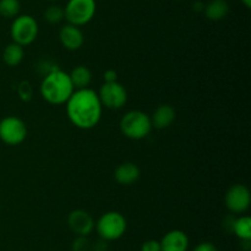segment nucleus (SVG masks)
Listing matches in <instances>:
<instances>
[{"label":"nucleus","instance_id":"nucleus-1","mask_svg":"<svg viewBox=\"0 0 251 251\" xmlns=\"http://www.w3.org/2000/svg\"><path fill=\"white\" fill-rule=\"evenodd\" d=\"M65 105L69 120L80 129H92L102 118L103 106L98 94L90 88L74 91Z\"/></svg>","mask_w":251,"mask_h":251},{"label":"nucleus","instance_id":"nucleus-2","mask_svg":"<svg viewBox=\"0 0 251 251\" xmlns=\"http://www.w3.org/2000/svg\"><path fill=\"white\" fill-rule=\"evenodd\" d=\"M41 96L50 105H64L75 91L70 75L65 71L56 69L47 74L42 79L39 86Z\"/></svg>","mask_w":251,"mask_h":251},{"label":"nucleus","instance_id":"nucleus-3","mask_svg":"<svg viewBox=\"0 0 251 251\" xmlns=\"http://www.w3.org/2000/svg\"><path fill=\"white\" fill-rule=\"evenodd\" d=\"M119 127L123 134L132 140L144 139L153 128L151 117L140 110H131L125 113L120 120Z\"/></svg>","mask_w":251,"mask_h":251},{"label":"nucleus","instance_id":"nucleus-4","mask_svg":"<svg viewBox=\"0 0 251 251\" xmlns=\"http://www.w3.org/2000/svg\"><path fill=\"white\" fill-rule=\"evenodd\" d=\"M95 229L100 239L109 243L119 240L126 233L127 221L120 212L109 211L98 218L95 224Z\"/></svg>","mask_w":251,"mask_h":251},{"label":"nucleus","instance_id":"nucleus-5","mask_svg":"<svg viewBox=\"0 0 251 251\" xmlns=\"http://www.w3.org/2000/svg\"><path fill=\"white\" fill-rule=\"evenodd\" d=\"M39 26L37 20L31 15H19L12 20L10 27V36L14 43L27 47L33 43L38 37Z\"/></svg>","mask_w":251,"mask_h":251},{"label":"nucleus","instance_id":"nucleus-6","mask_svg":"<svg viewBox=\"0 0 251 251\" xmlns=\"http://www.w3.org/2000/svg\"><path fill=\"white\" fill-rule=\"evenodd\" d=\"M97 11L96 0H68L64 14L69 24L75 26H85L92 21Z\"/></svg>","mask_w":251,"mask_h":251},{"label":"nucleus","instance_id":"nucleus-7","mask_svg":"<svg viewBox=\"0 0 251 251\" xmlns=\"http://www.w3.org/2000/svg\"><path fill=\"white\" fill-rule=\"evenodd\" d=\"M27 137V126L16 116H7L0 121V139L6 145H19Z\"/></svg>","mask_w":251,"mask_h":251},{"label":"nucleus","instance_id":"nucleus-8","mask_svg":"<svg viewBox=\"0 0 251 251\" xmlns=\"http://www.w3.org/2000/svg\"><path fill=\"white\" fill-rule=\"evenodd\" d=\"M97 94L103 107L109 110H120L127 101L126 89L119 81L104 83Z\"/></svg>","mask_w":251,"mask_h":251},{"label":"nucleus","instance_id":"nucleus-9","mask_svg":"<svg viewBox=\"0 0 251 251\" xmlns=\"http://www.w3.org/2000/svg\"><path fill=\"white\" fill-rule=\"evenodd\" d=\"M226 206L232 213L243 214L249 209L251 203L250 189L245 185L237 184L229 187L225 197Z\"/></svg>","mask_w":251,"mask_h":251},{"label":"nucleus","instance_id":"nucleus-10","mask_svg":"<svg viewBox=\"0 0 251 251\" xmlns=\"http://www.w3.org/2000/svg\"><path fill=\"white\" fill-rule=\"evenodd\" d=\"M95 219L85 209H75L68 216V225L76 236H88L95 230Z\"/></svg>","mask_w":251,"mask_h":251},{"label":"nucleus","instance_id":"nucleus-11","mask_svg":"<svg viewBox=\"0 0 251 251\" xmlns=\"http://www.w3.org/2000/svg\"><path fill=\"white\" fill-rule=\"evenodd\" d=\"M162 251H188L190 241L185 231L173 229L169 230L159 240Z\"/></svg>","mask_w":251,"mask_h":251},{"label":"nucleus","instance_id":"nucleus-12","mask_svg":"<svg viewBox=\"0 0 251 251\" xmlns=\"http://www.w3.org/2000/svg\"><path fill=\"white\" fill-rule=\"evenodd\" d=\"M59 39H60L61 46L65 49H68V51H77L83 46L85 36H83L80 27L68 24L60 29Z\"/></svg>","mask_w":251,"mask_h":251},{"label":"nucleus","instance_id":"nucleus-13","mask_svg":"<svg viewBox=\"0 0 251 251\" xmlns=\"http://www.w3.org/2000/svg\"><path fill=\"white\" fill-rule=\"evenodd\" d=\"M140 175H141V171H140L139 166L134 162L127 161L123 162L115 169L114 179L119 185L130 186V185H134L140 179Z\"/></svg>","mask_w":251,"mask_h":251},{"label":"nucleus","instance_id":"nucleus-14","mask_svg":"<svg viewBox=\"0 0 251 251\" xmlns=\"http://www.w3.org/2000/svg\"><path fill=\"white\" fill-rule=\"evenodd\" d=\"M176 120V110L171 105H161L154 110L151 117L152 127L157 129H166L171 127Z\"/></svg>","mask_w":251,"mask_h":251},{"label":"nucleus","instance_id":"nucleus-15","mask_svg":"<svg viewBox=\"0 0 251 251\" xmlns=\"http://www.w3.org/2000/svg\"><path fill=\"white\" fill-rule=\"evenodd\" d=\"M203 12L211 21H220L228 15L229 5L226 0H211L205 5Z\"/></svg>","mask_w":251,"mask_h":251},{"label":"nucleus","instance_id":"nucleus-16","mask_svg":"<svg viewBox=\"0 0 251 251\" xmlns=\"http://www.w3.org/2000/svg\"><path fill=\"white\" fill-rule=\"evenodd\" d=\"M75 90L78 89H86L92 81V73L86 65H77L69 74Z\"/></svg>","mask_w":251,"mask_h":251},{"label":"nucleus","instance_id":"nucleus-17","mask_svg":"<svg viewBox=\"0 0 251 251\" xmlns=\"http://www.w3.org/2000/svg\"><path fill=\"white\" fill-rule=\"evenodd\" d=\"M25 51L24 47L17 43H10L2 51V62L7 66H17L24 61Z\"/></svg>","mask_w":251,"mask_h":251},{"label":"nucleus","instance_id":"nucleus-18","mask_svg":"<svg viewBox=\"0 0 251 251\" xmlns=\"http://www.w3.org/2000/svg\"><path fill=\"white\" fill-rule=\"evenodd\" d=\"M232 231L240 240H251V218L248 216H240L234 219Z\"/></svg>","mask_w":251,"mask_h":251},{"label":"nucleus","instance_id":"nucleus-19","mask_svg":"<svg viewBox=\"0 0 251 251\" xmlns=\"http://www.w3.org/2000/svg\"><path fill=\"white\" fill-rule=\"evenodd\" d=\"M21 4L20 0H0V16L15 19L20 15Z\"/></svg>","mask_w":251,"mask_h":251},{"label":"nucleus","instance_id":"nucleus-20","mask_svg":"<svg viewBox=\"0 0 251 251\" xmlns=\"http://www.w3.org/2000/svg\"><path fill=\"white\" fill-rule=\"evenodd\" d=\"M43 17L49 25L60 24V22L65 19L64 7H61L60 5H56V4L49 5V6L44 10Z\"/></svg>","mask_w":251,"mask_h":251},{"label":"nucleus","instance_id":"nucleus-21","mask_svg":"<svg viewBox=\"0 0 251 251\" xmlns=\"http://www.w3.org/2000/svg\"><path fill=\"white\" fill-rule=\"evenodd\" d=\"M17 95L21 98L22 101H29L33 96V88H32V84L27 80L20 81L19 85H17Z\"/></svg>","mask_w":251,"mask_h":251},{"label":"nucleus","instance_id":"nucleus-22","mask_svg":"<svg viewBox=\"0 0 251 251\" xmlns=\"http://www.w3.org/2000/svg\"><path fill=\"white\" fill-rule=\"evenodd\" d=\"M92 244L88 240V236H76L71 244L73 251H91Z\"/></svg>","mask_w":251,"mask_h":251},{"label":"nucleus","instance_id":"nucleus-23","mask_svg":"<svg viewBox=\"0 0 251 251\" xmlns=\"http://www.w3.org/2000/svg\"><path fill=\"white\" fill-rule=\"evenodd\" d=\"M56 69H59L58 65H56V64H54L53 62H50V61H42L38 63V71L43 76H46L47 74L51 73V71L56 70Z\"/></svg>","mask_w":251,"mask_h":251},{"label":"nucleus","instance_id":"nucleus-24","mask_svg":"<svg viewBox=\"0 0 251 251\" xmlns=\"http://www.w3.org/2000/svg\"><path fill=\"white\" fill-rule=\"evenodd\" d=\"M140 251H162L161 244H159L158 240L150 239V240H146L145 243H142Z\"/></svg>","mask_w":251,"mask_h":251},{"label":"nucleus","instance_id":"nucleus-25","mask_svg":"<svg viewBox=\"0 0 251 251\" xmlns=\"http://www.w3.org/2000/svg\"><path fill=\"white\" fill-rule=\"evenodd\" d=\"M193 251H218V249L216 248L215 244L210 243V241H202V243L198 244L193 249Z\"/></svg>","mask_w":251,"mask_h":251},{"label":"nucleus","instance_id":"nucleus-26","mask_svg":"<svg viewBox=\"0 0 251 251\" xmlns=\"http://www.w3.org/2000/svg\"><path fill=\"white\" fill-rule=\"evenodd\" d=\"M103 79L104 83H113V81H118V73L114 69H107L103 74Z\"/></svg>","mask_w":251,"mask_h":251},{"label":"nucleus","instance_id":"nucleus-27","mask_svg":"<svg viewBox=\"0 0 251 251\" xmlns=\"http://www.w3.org/2000/svg\"><path fill=\"white\" fill-rule=\"evenodd\" d=\"M108 250V241L103 240L100 238V240L96 241L91 248V251H107Z\"/></svg>","mask_w":251,"mask_h":251},{"label":"nucleus","instance_id":"nucleus-28","mask_svg":"<svg viewBox=\"0 0 251 251\" xmlns=\"http://www.w3.org/2000/svg\"><path fill=\"white\" fill-rule=\"evenodd\" d=\"M203 9H205V4H203L202 1H195L193 4V10L195 12H202Z\"/></svg>","mask_w":251,"mask_h":251},{"label":"nucleus","instance_id":"nucleus-29","mask_svg":"<svg viewBox=\"0 0 251 251\" xmlns=\"http://www.w3.org/2000/svg\"><path fill=\"white\" fill-rule=\"evenodd\" d=\"M240 1H242V4L244 5L247 9H250L251 7V0H240Z\"/></svg>","mask_w":251,"mask_h":251},{"label":"nucleus","instance_id":"nucleus-30","mask_svg":"<svg viewBox=\"0 0 251 251\" xmlns=\"http://www.w3.org/2000/svg\"><path fill=\"white\" fill-rule=\"evenodd\" d=\"M48 1H56V0H48Z\"/></svg>","mask_w":251,"mask_h":251},{"label":"nucleus","instance_id":"nucleus-31","mask_svg":"<svg viewBox=\"0 0 251 251\" xmlns=\"http://www.w3.org/2000/svg\"><path fill=\"white\" fill-rule=\"evenodd\" d=\"M176 1H184V0H176Z\"/></svg>","mask_w":251,"mask_h":251}]
</instances>
